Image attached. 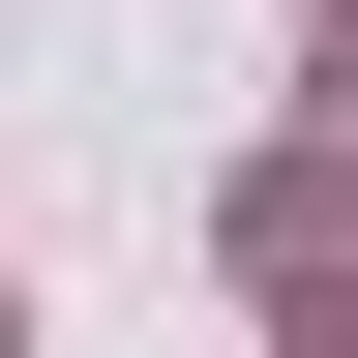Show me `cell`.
<instances>
[{"label":"cell","mask_w":358,"mask_h":358,"mask_svg":"<svg viewBox=\"0 0 358 358\" xmlns=\"http://www.w3.org/2000/svg\"><path fill=\"white\" fill-rule=\"evenodd\" d=\"M0 358H30V329H0Z\"/></svg>","instance_id":"1"}]
</instances>
